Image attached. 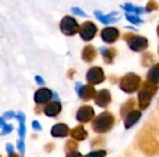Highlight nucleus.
Listing matches in <instances>:
<instances>
[{
  "label": "nucleus",
  "mask_w": 159,
  "mask_h": 157,
  "mask_svg": "<svg viewBox=\"0 0 159 157\" xmlns=\"http://www.w3.org/2000/svg\"><path fill=\"white\" fill-rule=\"evenodd\" d=\"M156 92H158V83H152L149 80H145L142 83L139 93H137V105H139L140 111H145L149 108Z\"/></svg>",
  "instance_id": "obj_1"
},
{
  "label": "nucleus",
  "mask_w": 159,
  "mask_h": 157,
  "mask_svg": "<svg viewBox=\"0 0 159 157\" xmlns=\"http://www.w3.org/2000/svg\"><path fill=\"white\" fill-rule=\"evenodd\" d=\"M114 124H116L114 115L108 112V111H105V112H102V114H99L98 116L92 119V129L97 134H105L112 129Z\"/></svg>",
  "instance_id": "obj_2"
},
{
  "label": "nucleus",
  "mask_w": 159,
  "mask_h": 157,
  "mask_svg": "<svg viewBox=\"0 0 159 157\" xmlns=\"http://www.w3.org/2000/svg\"><path fill=\"white\" fill-rule=\"evenodd\" d=\"M123 39H124L129 48L134 52H145L149 47V41L146 37H142V35H137V33L133 32H127L123 35Z\"/></svg>",
  "instance_id": "obj_3"
},
{
  "label": "nucleus",
  "mask_w": 159,
  "mask_h": 157,
  "mask_svg": "<svg viewBox=\"0 0 159 157\" xmlns=\"http://www.w3.org/2000/svg\"><path fill=\"white\" fill-rule=\"evenodd\" d=\"M142 79H140V76H137L136 73H127V74H124V76L120 79V81H118V86H120V89L124 93H134V92H137L140 89V86H142Z\"/></svg>",
  "instance_id": "obj_4"
},
{
  "label": "nucleus",
  "mask_w": 159,
  "mask_h": 157,
  "mask_svg": "<svg viewBox=\"0 0 159 157\" xmlns=\"http://www.w3.org/2000/svg\"><path fill=\"white\" fill-rule=\"evenodd\" d=\"M79 28H80V25L77 24V20L73 16H64L60 20V31L66 37H73V35L79 33Z\"/></svg>",
  "instance_id": "obj_5"
},
{
  "label": "nucleus",
  "mask_w": 159,
  "mask_h": 157,
  "mask_svg": "<svg viewBox=\"0 0 159 157\" xmlns=\"http://www.w3.org/2000/svg\"><path fill=\"white\" fill-rule=\"evenodd\" d=\"M97 33H98L97 25L93 24V22H91V20L83 22V24L80 25V28H79V35H80V38H82L83 41H86V42L92 41V39L97 37Z\"/></svg>",
  "instance_id": "obj_6"
},
{
  "label": "nucleus",
  "mask_w": 159,
  "mask_h": 157,
  "mask_svg": "<svg viewBox=\"0 0 159 157\" xmlns=\"http://www.w3.org/2000/svg\"><path fill=\"white\" fill-rule=\"evenodd\" d=\"M104 80H105V73H104V70H102L101 67H98V66L91 67V68L86 72L88 85L97 86V85H101Z\"/></svg>",
  "instance_id": "obj_7"
},
{
  "label": "nucleus",
  "mask_w": 159,
  "mask_h": 157,
  "mask_svg": "<svg viewBox=\"0 0 159 157\" xmlns=\"http://www.w3.org/2000/svg\"><path fill=\"white\" fill-rule=\"evenodd\" d=\"M76 92L79 98L82 100H91L95 99L97 96V90H95V86L92 85H82V83H76Z\"/></svg>",
  "instance_id": "obj_8"
},
{
  "label": "nucleus",
  "mask_w": 159,
  "mask_h": 157,
  "mask_svg": "<svg viewBox=\"0 0 159 157\" xmlns=\"http://www.w3.org/2000/svg\"><path fill=\"white\" fill-rule=\"evenodd\" d=\"M95 116V111L92 106L89 105H83L80 106L76 112V119L80 122V124H86V122H91L92 119Z\"/></svg>",
  "instance_id": "obj_9"
},
{
  "label": "nucleus",
  "mask_w": 159,
  "mask_h": 157,
  "mask_svg": "<svg viewBox=\"0 0 159 157\" xmlns=\"http://www.w3.org/2000/svg\"><path fill=\"white\" fill-rule=\"evenodd\" d=\"M53 96H54V93L50 90V89H47V87H39L38 90L34 93V102H35V105L43 106V105L48 103Z\"/></svg>",
  "instance_id": "obj_10"
},
{
  "label": "nucleus",
  "mask_w": 159,
  "mask_h": 157,
  "mask_svg": "<svg viewBox=\"0 0 159 157\" xmlns=\"http://www.w3.org/2000/svg\"><path fill=\"white\" fill-rule=\"evenodd\" d=\"M120 38V31L114 26H105L101 31V39L107 44H114Z\"/></svg>",
  "instance_id": "obj_11"
},
{
  "label": "nucleus",
  "mask_w": 159,
  "mask_h": 157,
  "mask_svg": "<svg viewBox=\"0 0 159 157\" xmlns=\"http://www.w3.org/2000/svg\"><path fill=\"white\" fill-rule=\"evenodd\" d=\"M61 102L60 100H50L47 105H44V109H43V112L48 118H56L60 112H61Z\"/></svg>",
  "instance_id": "obj_12"
},
{
  "label": "nucleus",
  "mask_w": 159,
  "mask_h": 157,
  "mask_svg": "<svg viewBox=\"0 0 159 157\" xmlns=\"http://www.w3.org/2000/svg\"><path fill=\"white\" fill-rule=\"evenodd\" d=\"M111 92L108 89H102V90L97 92V96H95V103L99 108H107L108 105L111 103Z\"/></svg>",
  "instance_id": "obj_13"
},
{
  "label": "nucleus",
  "mask_w": 159,
  "mask_h": 157,
  "mask_svg": "<svg viewBox=\"0 0 159 157\" xmlns=\"http://www.w3.org/2000/svg\"><path fill=\"white\" fill-rule=\"evenodd\" d=\"M99 52H101L102 60H104L105 64H112L117 57V54H118V51L112 47H102V48H99Z\"/></svg>",
  "instance_id": "obj_14"
},
{
  "label": "nucleus",
  "mask_w": 159,
  "mask_h": 157,
  "mask_svg": "<svg viewBox=\"0 0 159 157\" xmlns=\"http://www.w3.org/2000/svg\"><path fill=\"white\" fill-rule=\"evenodd\" d=\"M142 118V111H137V109H133L131 112H129V114L125 115L124 118V127L127 129L131 128L133 125H136L137 122H139V119Z\"/></svg>",
  "instance_id": "obj_15"
},
{
  "label": "nucleus",
  "mask_w": 159,
  "mask_h": 157,
  "mask_svg": "<svg viewBox=\"0 0 159 157\" xmlns=\"http://www.w3.org/2000/svg\"><path fill=\"white\" fill-rule=\"evenodd\" d=\"M95 18H97L99 22H102L104 25H110V24H114L118 20V13L117 12H111L110 15H104L101 10H95Z\"/></svg>",
  "instance_id": "obj_16"
},
{
  "label": "nucleus",
  "mask_w": 159,
  "mask_h": 157,
  "mask_svg": "<svg viewBox=\"0 0 159 157\" xmlns=\"http://www.w3.org/2000/svg\"><path fill=\"white\" fill-rule=\"evenodd\" d=\"M69 134H70V128L66 124H63V122H58L51 128V135L54 138H64L67 137Z\"/></svg>",
  "instance_id": "obj_17"
},
{
  "label": "nucleus",
  "mask_w": 159,
  "mask_h": 157,
  "mask_svg": "<svg viewBox=\"0 0 159 157\" xmlns=\"http://www.w3.org/2000/svg\"><path fill=\"white\" fill-rule=\"evenodd\" d=\"M98 55L97 48L93 45H86V47L82 50V60L85 63H92Z\"/></svg>",
  "instance_id": "obj_18"
},
{
  "label": "nucleus",
  "mask_w": 159,
  "mask_h": 157,
  "mask_svg": "<svg viewBox=\"0 0 159 157\" xmlns=\"http://www.w3.org/2000/svg\"><path fill=\"white\" fill-rule=\"evenodd\" d=\"M70 135H72V138L76 140V141H83V140H86V137H88V131L85 129L83 125H77V127L70 129Z\"/></svg>",
  "instance_id": "obj_19"
},
{
  "label": "nucleus",
  "mask_w": 159,
  "mask_h": 157,
  "mask_svg": "<svg viewBox=\"0 0 159 157\" xmlns=\"http://www.w3.org/2000/svg\"><path fill=\"white\" fill-rule=\"evenodd\" d=\"M146 80L152 81V83H159V63H155L149 68V72L146 74Z\"/></svg>",
  "instance_id": "obj_20"
},
{
  "label": "nucleus",
  "mask_w": 159,
  "mask_h": 157,
  "mask_svg": "<svg viewBox=\"0 0 159 157\" xmlns=\"http://www.w3.org/2000/svg\"><path fill=\"white\" fill-rule=\"evenodd\" d=\"M134 105H136V100L134 99L125 100L124 103L121 105V108H120V115L123 116V118H124V116L129 114V112H131V111L134 109Z\"/></svg>",
  "instance_id": "obj_21"
},
{
  "label": "nucleus",
  "mask_w": 159,
  "mask_h": 157,
  "mask_svg": "<svg viewBox=\"0 0 159 157\" xmlns=\"http://www.w3.org/2000/svg\"><path fill=\"white\" fill-rule=\"evenodd\" d=\"M123 9L127 12V13H134V15H142V13H145L146 10L145 7H139V6H134V5H131V3H125V5L121 6Z\"/></svg>",
  "instance_id": "obj_22"
},
{
  "label": "nucleus",
  "mask_w": 159,
  "mask_h": 157,
  "mask_svg": "<svg viewBox=\"0 0 159 157\" xmlns=\"http://www.w3.org/2000/svg\"><path fill=\"white\" fill-rule=\"evenodd\" d=\"M140 63H142V66H143V67L153 66V64H155V55L152 54V52L145 51L143 54H142V60H140Z\"/></svg>",
  "instance_id": "obj_23"
},
{
  "label": "nucleus",
  "mask_w": 159,
  "mask_h": 157,
  "mask_svg": "<svg viewBox=\"0 0 159 157\" xmlns=\"http://www.w3.org/2000/svg\"><path fill=\"white\" fill-rule=\"evenodd\" d=\"M16 118H18V121H19V138H24L25 133H26V129H25V115L24 114H18L16 115Z\"/></svg>",
  "instance_id": "obj_24"
},
{
  "label": "nucleus",
  "mask_w": 159,
  "mask_h": 157,
  "mask_svg": "<svg viewBox=\"0 0 159 157\" xmlns=\"http://www.w3.org/2000/svg\"><path fill=\"white\" fill-rule=\"evenodd\" d=\"M125 19L129 20V22H131V24H134V25L143 24V20L139 18V15H134V13H125Z\"/></svg>",
  "instance_id": "obj_25"
},
{
  "label": "nucleus",
  "mask_w": 159,
  "mask_h": 157,
  "mask_svg": "<svg viewBox=\"0 0 159 157\" xmlns=\"http://www.w3.org/2000/svg\"><path fill=\"white\" fill-rule=\"evenodd\" d=\"M64 150H66V151L67 153H70V151H76L77 150V141L76 140H69L67 143L64 144Z\"/></svg>",
  "instance_id": "obj_26"
},
{
  "label": "nucleus",
  "mask_w": 159,
  "mask_h": 157,
  "mask_svg": "<svg viewBox=\"0 0 159 157\" xmlns=\"http://www.w3.org/2000/svg\"><path fill=\"white\" fill-rule=\"evenodd\" d=\"M105 156H107L105 150H93V151L88 153L86 156H83V157H105Z\"/></svg>",
  "instance_id": "obj_27"
},
{
  "label": "nucleus",
  "mask_w": 159,
  "mask_h": 157,
  "mask_svg": "<svg viewBox=\"0 0 159 157\" xmlns=\"http://www.w3.org/2000/svg\"><path fill=\"white\" fill-rule=\"evenodd\" d=\"M158 9H159V5L155 2V0L148 2V5H146V7H145L146 12H153V10H158Z\"/></svg>",
  "instance_id": "obj_28"
},
{
  "label": "nucleus",
  "mask_w": 159,
  "mask_h": 157,
  "mask_svg": "<svg viewBox=\"0 0 159 157\" xmlns=\"http://www.w3.org/2000/svg\"><path fill=\"white\" fill-rule=\"evenodd\" d=\"M104 144H105V140H104L102 137H98V138H95V140L92 141L91 146L92 147H98V146H104Z\"/></svg>",
  "instance_id": "obj_29"
},
{
  "label": "nucleus",
  "mask_w": 159,
  "mask_h": 157,
  "mask_svg": "<svg viewBox=\"0 0 159 157\" xmlns=\"http://www.w3.org/2000/svg\"><path fill=\"white\" fill-rule=\"evenodd\" d=\"M18 148H19V151H20V156H24V154H25V144H24V138H19V140H18Z\"/></svg>",
  "instance_id": "obj_30"
},
{
  "label": "nucleus",
  "mask_w": 159,
  "mask_h": 157,
  "mask_svg": "<svg viewBox=\"0 0 159 157\" xmlns=\"http://www.w3.org/2000/svg\"><path fill=\"white\" fill-rule=\"evenodd\" d=\"M12 129H13V127H12V125H7V124H6L5 127L2 128V133H0V135H6V134L12 133Z\"/></svg>",
  "instance_id": "obj_31"
},
{
  "label": "nucleus",
  "mask_w": 159,
  "mask_h": 157,
  "mask_svg": "<svg viewBox=\"0 0 159 157\" xmlns=\"http://www.w3.org/2000/svg\"><path fill=\"white\" fill-rule=\"evenodd\" d=\"M72 13L77 15V16H86V13L82 9H79V7H72Z\"/></svg>",
  "instance_id": "obj_32"
},
{
  "label": "nucleus",
  "mask_w": 159,
  "mask_h": 157,
  "mask_svg": "<svg viewBox=\"0 0 159 157\" xmlns=\"http://www.w3.org/2000/svg\"><path fill=\"white\" fill-rule=\"evenodd\" d=\"M66 157H83V156L76 150V151H70V153H67V156H66Z\"/></svg>",
  "instance_id": "obj_33"
},
{
  "label": "nucleus",
  "mask_w": 159,
  "mask_h": 157,
  "mask_svg": "<svg viewBox=\"0 0 159 157\" xmlns=\"http://www.w3.org/2000/svg\"><path fill=\"white\" fill-rule=\"evenodd\" d=\"M32 128H34L35 131H41V129H43V127L39 125L38 121H34V122H32Z\"/></svg>",
  "instance_id": "obj_34"
},
{
  "label": "nucleus",
  "mask_w": 159,
  "mask_h": 157,
  "mask_svg": "<svg viewBox=\"0 0 159 157\" xmlns=\"http://www.w3.org/2000/svg\"><path fill=\"white\" fill-rule=\"evenodd\" d=\"M6 151L9 153V156H10V154H13V153H15L13 146H12V144H6Z\"/></svg>",
  "instance_id": "obj_35"
},
{
  "label": "nucleus",
  "mask_w": 159,
  "mask_h": 157,
  "mask_svg": "<svg viewBox=\"0 0 159 157\" xmlns=\"http://www.w3.org/2000/svg\"><path fill=\"white\" fill-rule=\"evenodd\" d=\"M6 119H10V118H16V114H13L12 111H9V112H6L5 115H3Z\"/></svg>",
  "instance_id": "obj_36"
},
{
  "label": "nucleus",
  "mask_w": 159,
  "mask_h": 157,
  "mask_svg": "<svg viewBox=\"0 0 159 157\" xmlns=\"http://www.w3.org/2000/svg\"><path fill=\"white\" fill-rule=\"evenodd\" d=\"M5 125H6V118H5V116H0V127L3 128Z\"/></svg>",
  "instance_id": "obj_37"
},
{
  "label": "nucleus",
  "mask_w": 159,
  "mask_h": 157,
  "mask_svg": "<svg viewBox=\"0 0 159 157\" xmlns=\"http://www.w3.org/2000/svg\"><path fill=\"white\" fill-rule=\"evenodd\" d=\"M35 81H37L38 85H41V86L44 85V80H43V79H41V76H37V77H35Z\"/></svg>",
  "instance_id": "obj_38"
},
{
  "label": "nucleus",
  "mask_w": 159,
  "mask_h": 157,
  "mask_svg": "<svg viewBox=\"0 0 159 157\" xmlns=\"http://www.w3.org/2000/svg\"><path fill=\"white\" fill-rule=\"evenodd\" d=\"M53 144H47V146H45V150H47V151H51V150H53Z\"/></svg>",
  "instance_id": "obj_39"
},
{
  "label": "nucleus",
  "mask_w": 159,
  "mask_h": 157,
  "mask_svg": "<svg viewBox=\"0 0 159 157\" xmlns=\"http://www.w3.org/2000/svg\"><path fill=\"white\" fill-rule=\"evenodd\" d=\"M75 73H76V72H75V70H70V72H69V77H72L73 74H75Z\"/></svg>",
  "instance_id": "obj_40"
},
{
  "label": "nucleus",
  "mask_w": 159,
  "mask_h": 157,
  "mask_svg": "<svg viewBox=\"0 0 159 157\" xmlns=\"http://www.w3.org/2000/svg\"><path fill=\"white\" fill-rule=\"evenodd\" d=\"M9 157H19V156H18V154H16V153H13V154H10Z\"/></svg>",
  "instance_id": "obj_41"
},
{
  "label": "nucleus",
  "mask_w": 159,
  "mask_h": 157,
  "mask_svg": "<svg viewBox=\"0 0 159 157\" xmlns=\"http://www.w3.org/2000/svg\"><path fill=\"white\" fill-rule=\"evenodd\" d=\"M156 33H158V37H159V25L156 26Z\"/></svg>",
  "instance_id": "obj_42"
},
{
  "label": "nucleus",
  "mask_w": 159,
  "mask_h": 157,
  "mask_svg": "<svg viewBox=\"0 0 159 157\" xmlns=\"http://www.w3.org/2000/svg\"><path fill=\"white\" fill-rule=\"evenodd\" d=\"M158 52H159V47H158Z\"/></svg>",
  "instance_id": "obj_43"
},
{
  "label": "nucleus",
  "mask_w": 159,
  "mask_h": 157,
  "mask_svg": "<svg viewBox=\"0 0 159 157\" xmlns=\"http://www.w3.org/2000/svg\"><path fill=\"white\" fill-rule=\"evenodd\" d=\"M0 157H2V156H0Z\"/></svg>",
  "instance_id": "obj_44"
}]
</instances>
